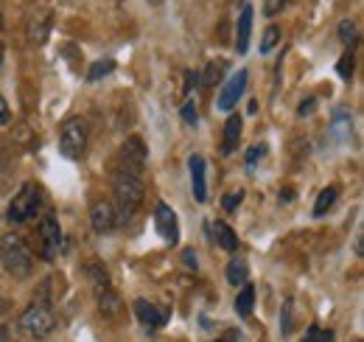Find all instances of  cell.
<instances>
[{"instance_id":"11","label":"cell","mask_w":364,"mask_h":342,"mask_svg":"<svg viewBox=\"0 0 364 342\" xmlns=\"http://www.w3.org/2000/svg\"><path fill=\"white\" fill-rule=\"evenodd\" d=\"M188 169H190L193 199H196V202H204V199H207V163H204V157H202V154H190Z\"/></svg>"},{"instance_id":"23","label":"cell","mask_w":364,"mask_h":342,"mask_svg":"<svg viewBox=\"0 0 364 342\" xmlns=\"http://www.w3.org/2000/svg\"><path fill=\"white\" fill-rule=\"evenodd\" d=\"M339 39H342V45H345L348 51H353L356 39H359V28H356L353 20H342V22H339Z\"/></svg>"},{"instance_id":"19","label":"cell","mask_w":364,"mask_h":342,"mask_svg":"<svg viewBox=\"0 0 364 342\" xmlns=\"http://www.w3.org/2000/svg\"><path fill=\"white\" fill-rule=\"evenodd\" d=\"M252 309H255V287L252 284H244V289L235 298V315L238 317H249Z\"/></svg>"},{"instance_id":"20","label":"cell","mask_w":364,"mask_h":342,"mask_svg":"<svg viewBox=\"0 0 364 342\" xmlns=\"http://www.w3.org/2000/svg\"><path fill=\"white\" fill-rule=\"evenodd\" d=\"M337 197H339V185H328V188H323V191H320V197H317V202H314V216H325V213L334 208Z\"/></svg>"},{"instance_id":"3","label":"cell","mask_w":364,"mask_h":342,"mask_svg":"<svg viewBox=\"0 0 364 342\" xmlns=\"http://www.w3.org/2000/svg\"><path fill=\"white\" fill-rule=\"evenodd\" d=\"M17 329L20 334H25L28 340H45L56 331V315L48 309V306H39V303H31L20 320H17Z\"/></svg>"},{"instance_id":"7","label":"cell","mask_w":364,"mask_h":342,"mask_svg":"<svg viewBox=\"0 0 364 342\" xmlns=\"http://www.w3.org/2000/svg\"><path fill=\"white\" fill-rule=\"evenodd\" d=\"M51 25H53V8L48 6H34L25 14V37L31 45H45V39L51 37Z\"/></svg>"},{"instance_id":"8","label":"cell","mask_w":364,"mask_h":342,"mask_svg":"<svg viewBox=\"0 0 364 342\" xmlns=\"http://www.w3.org/2000/svg\"><path fill=\"white\" fill-rule=\"evenodd\" d=\"M146 157H149L146 154V143L138 135L126 138L124 146H121V171H126L132 177H141L143 169H146Z\"/></svg>"},{"instance_id":"26","label":"cell","mask_w":364,"mask_h":342,"mask_svg":"<svg viewBox=\"0 0 364 342\" xmlns=\"http://www.w3.org/2000/svg\"><path fill=\"white\" fill-rule=\"evenodd\" d=\"M292 306H294L292 298H286V301H283V309H280V334H283V337L292 334Z\"/></svg>"},{"instance_id":"37","label":"cell","mask_w":364,"mask_h":342,"mask_svg":"<svg viewBox=\"0 0 364 342\" xmlns=\"http://www.w3.org/2000/svg\"><path fill=\"white\" fill-rule=\"evenodd\" d=\"M353 250H356V256H359V258L364 256V236H362V233L356 236V244H353Z\"/></svg>"},{"instance_id":"35","label":"cell","mask_w":364,"mask_h":342,"mask_svg":"<svg viewBox=\"0 0 364 342\" xmlns=\"http://www.w3.org/2000/svg\"><path fill=\"white\" fill-rule=\"evenodd\" d=\"M314 107H317V101H314V98H308V101H303V104L297 107V115H311V112H314Z\"/></svg>"},{"instance_id":"33","label":"cell","mask_w":364,"mask_h":342,"mask_svg":"<svg viewBox=\"0 0 364 342\" xmlns=\"http://www.w3.org/2000/svg\"><path fill=\"white\" fill-rule=\"evenodd\" d=\"M180 115H182V121H185L188 126H196V118H199V112H196V107H193V101H188V104H182Z\"/></svg>"},{"instance_id":"10","label":"cell","mask_w":364,"mask_h":342,"mask_svg":"<svg viewBox=\"0 0 364 342\" xmlns=\"http://www.w3.org/2000/svg\"><path fill=\"white\" fill-rule=\"evenodd\" d=\"M155 228L163 236V242H169V244L180 242V219L169 208V202H157V208H155Z\"/></svg>"},{"instance_id":"2","label":"cell","mask_w":364,"mask_h":342,"mask_svg":"<svg viewBox=\"0 0 364 342\" xmlns=\"http://www.w3.org/2000/svg\"><path fill=\"white\" fill-rule=\"evenodd\" d=\"M0 270L14 278V281H25L34 270V256H31V247L25 244L22 236L17 233H6L0 239Z\"/></svg>"},{"instance_id":"12","label":"cell","mask_w":364,"mask_h":342,"mask_svg":"<svg viewBox=\"0 0 364 342\" xmlns=\"http://www.w3.org/2000/svg\"><path fill=\"white\" fill-rule=\"evenodd\" d=\"M90 225L96 233H110L115 228V208L110 199H98L90 208Z\"/></svg>"},{"instance_id":"15","label":"cell","mask_w":364,"mask_h":342,"mask_svg":"<svg viewBox=\"0 0 364 342\" xmlns=\"http://www.w3.org/2000/svg\"><path fill=\"white\" fill-rule=\"evenodd\" d=\"M331 135H334L339 143H351V138H353V115H351V110H345V107H337V110H334Z\"/></svg>"},{"instance_id":"30","label":"cell","mask_w":364,"mask_h":342,"mask_svg":"<svg viewBox=\"0 0 364 342\" xmlns=\"http://www.w3.org/2000/svg\"><path fill=\"white\" fill-rule=\"evenodd\" d=\"M337 70H339V76H342L345 81L351 79V73H353V53H351V51H348V53H345V56L339 59V65H337Z\"/></svg>"},{"instance_id":"28","label":"cell","mask_w":364,"mask_h":342,"mask_svg":"<svg viewBox=\"0 0 364 342\" xmlns=\"http://www.w3.org/2000/svg\"><path fill=\"white\" fill-rule=\"evenodd\" d=\"M303 342H334V331H323V329L311 326V329L306 331V340Z\"/></svg>"},{"instance_id":"5","label":"cell","mask_w":364,"mask_h":342,"mask_svg":"<svg viewBox=\"0 0 364 342\" xmlns=\"http://www.w3.org/2000/svg\"><path fill=\"white\" fill-rule=\"evenodd\" d=\"M87 140H90L87 124H84L82 118H70V121H65V126H62L59 152H62L67 160H82L84 152H87Z\"/></svg>"},{"instance_id":"4","label":"cell","mask_w":364,"mask_h":342,"mask_svg":"<svg viewBox=\"0 0 364 342\" xmlns=\"http://www.w3.org/2000/svg\"><path fill=\"white\" fill-rule=\"evenodd\" d=\"M39 208H42V185H37V183H25L14 197H11V202H8V222H14V225H20V222H28V219H34L37 213H39Z\"/></svg>"},{"instance_id":"32","label":"cell","mask_w":364,"mask_h":342,"mask_svg":"<svg viewBox=\"0 0 364 342\" xmlns=\"http://www.w3.org/2000/svg\"><path fill=\"white\" fill-rule=\"evenodd\" d=\"M289 3H292V0H264V14H266V17H275V14H280Z\"/></svg>"},{"instance_id":"41","label":"cell","mask_w":364,"mask_h":342,"mask_svg":"<svg viewBox=\"0 0 364 342\" xmlns=\"http://www.w3.org/2000/svg\"><path fill=\"white\" fill-rule=\"evenodd\" d=\"M0 342H8V331L3 326H0Z\"/></svg>"},{"instance_id":"36","label":"cell","mask_w":364,"mask_h":342,"mask_svg":"<svg viewBox=\"0 0 364 342\" xmlns=\"http://www.w3.org/2000/svg\"><path fill=\"white\" fill-rule=\"evenodd\" d=\"M182 261H185V267L196 270V253H193V250H185V253H182Z\"/></svg>"},{"instance_id":"9","label":"cell","mask_w":364,"mask_h":342,"mask_svg":"<svg viewBox=\"0 0 364 342\" xmlns=\"http://www.w3.org/2000/svg\"><path fill=\"white\" fill-rule=\"evenodd\" d=\"M247 81H249V70L233 73V76L224 81L221 93L216 96V110H219V112H233L235 104H238V98H241L244 90H247Z\"/></svg>"},{"instance_id":"31","label":"cell","mask_w":364,"mask_h":342,"mask_svg":"<svg viewBox=\"0 0 364 342\" xmlns=\"http://www.w3.org/2000/svg\"><path fill=\"white\" fill-rule=\"evenodd\" d=\"M241 202H244V191H233V194H227V197L221 199V208L233 213V211H235V208H238Z\"/></svg>"},{"instance_id":"43","label":"cell","mask_w":364,"mask_h":342,"mask_svg":"<svg viewBox=\"0 0 364 342\" xmlns=\"http://www.w3.org/2000/svg\"><path fill=\"white\" fill-rule=\"evenodd\" d=\"M0 28H3V14H0Z\"/></svg>"},{"instance_id":"14","label":"cell","mask_w":364,"mask_h":342,"mask_svg":"<svg viewBox=\"0 0 364 342\" xmlns=\"http://www.w3.org/2000/svg\"><path fill=\"white\" fill-rule=\"evenodd\" d=\"M252 17H255L252 6H249V3H244V6H241V14H238V22H235V51H238V53H247V48H249Z\"/></svg>"},{"instance_id":"42","label":"cell","mask_w":364,"mask_h":342,"mask_svg":"<svg viewBox=\"0 0 364 342\" xmlns=\"http://www.w3.org/2000/svg\"><path fill=\"white\" fill-rule=\"evenodd\" d=\"M3 56H6V45H3V39H0V65H3Z\"/></svg>"},{"instance_id":"22","label":"cell","mask_w":364,"mask_h":342,"mask_svg":"<svg viewBox=\"0 0 364 342\" xmlns=\"http://www.w3.org/2000/svg\"><path fill=\"white\" fill-rule=\"evenodd\" d=\"M84 275H90V281H93V287H96V292L98 289H110V275H107V270L101 267V264H84Z\"/></svg>"},{"instance_id":"16","label":"cell","mask_w":364,"mask_h":342,"mask_svg":"<svg viewBox=\"0 0 364 342\" xmlns=\"http://www.w3.org/2000/svg\"><path fill=\"white\" fill-rule=\"evenodd\" d=\"M96 298H98V312H101L104 317H110V320H118V317H121L124 303H121V298L112 292V287H110V289H98Z\"/></svg>"},{"instance_id":"25","label":"cell","mask_w":364,"mask_h":342,"mask_svg":"<svg viewBox=\"0 0 364 342\" xmlns=\"http://www.w3.org/2000/svg\"><path fill=\"white\" fill-rule=\"evenodd\" d=\"M280 42V28L278 25H266L264 37H261V53H272V48Z\"/></svg>"},{"instance_id":"17","label":"cell","mask_w":364,"mask_h":342,"mask_svg":"<svg viewBox=\"0 0 364 342\" xmlns=\"http://www.w3.org/2000/svg\"><path fill=\"white\" fill-rule=\"evenodd\" d=\"M241 138V115H230L224 124V138H221V154H233Z\"/></svg>"},{"instance_id":"18","label":"cell","mask_w":364,"mask_h":342,"mask_svg":"<svg viewBox=\"0 0 364 342\" xmlns=\"http://www.w3.org/2000/svg\"><path fill=\"white\" fill-rule=\"evenodd\" d=\"M213 239L227 253H235L238 250V236H235V230L227 222H213Z\"/></svg>"},{"instance_id":"44","label":"cell","mask_w":364,"mask_h":342,"mask_svg":"<svg viewBox=\"0 0 364 342\" xmlns=\"http://www.w3.org/2000/svg\"><path fill=\"white\" fill-rule=\"evenodd\" d=\"M152 3H160V0H152Z\"/></svg>"},{"instance_id":"34","label":"cell","mask_w":364,"mask_h":342,"mask_svg":"<svg viewBox=\"0 0 364 342\" xmlns=\"http://www.w3.org/2000/svg\"><path fill=\"white\" fill-rule=\"evenodd\" d=\"M11 121V110H8V104H6V98L0 96V126H6Z\"/></svg>"},{"instance_id":"40","label":"cell","mask_w":364,"mask_h":342,"mask_svg":"<svg viewBox=\"0 0 364 342\" xmlns=\"http://www.w3.org/2000/svg\"><path fill=\"white\" fill-rule=\"evenodd\" d=\"M6 166V149H3V143H0V169Z\"/></svg>"},{"instance_id":"21","label":"cell","mask_w":364,"mask_h":342,"mask_svg":"<svg viewBox=\"0 0 364 342\" xmlns=\"http://www.w3.org/2000/svg\"><path fill=\"white\" fill-rule=\"evenodd\" d=\"M227 281H230L233 287H244V284L249 281V270H247V261H244V258H233V261L227 264Z\"/></svg>"},{"instance_id":"27","label":"cell","mask_w":364,"mask_h":342,"mask_svg":"<svg viewBox=\"0 0 364 342\" xmlns=\"http://www.w3.org/2000/svg\"><path fill=\"white\" fill-rule=\"evenodd\" d=\"M266 154V143H255L252 149H247V154H244V163L249 166V169H255L258 166V160Z\"/></svg>"},{"instance_id":"38","label":"cell","mask_w":364,"mask_h":342,"mask_svg":"<svg viewBox=\"0 0 364 342\" xmlns=\"http://www.w3.org/2000/svg\"><path fill=\"white\" fill-rule=\"evenodd\" d=\"M6 312H8V298H6L3 292H0V317H3Z\"/></svg>"},{"instance_id":"29","label":"cell","mask_w":364,"mask_h":342,"mask_svg":"<svg viewBox=\"0 0 364 342\" xmlns=\"http://www.w3.org/2000/svg\"><path fill=\"white\" fill-rule=\"evenodd\" d=\"M221 70H224V62H213V65H207V70H204V79H202V81H204L207 87H210V84H216V81L221 79V76H219Z\"/></svg>"},{"instance_id":"6","label":"cell","mask_w":364,"mask_h":342,"mask_svg":"<svg viewBox=\"0 0 364 342\" xmlns=\"http://www.w3.org/2000/svg\"><path fill=\"white\" fill-rule=\"evenodd\" d=\"M37 239H39V258L42 261H53L62 250H65V236H62V228L56 222V216L51 211L42 213L39 219V230H37Z\"/></svg>"},{"instance_id":"39","label":"cell","mask_w":364,"mask_h":342,"mask_svg":"<svg viewBox=\"0 0 364 342\" xmlns=\"http://www.w3.org/2000/svg\"><path fill=\"white\" fill-rule=\"evenodd\" d=\"M292 199H294L292 191H280V202H292Z\"/></svg>"},{"instance_id":"1","label":"cell","mask_w":364,"mask_h":342,"mask_svg":"<svg viewBox=\"0 0 364 342\" xmlns=\"http://www.w3.org/2000/svg\"><path fill=\"white\" fill-rule=\"evenodd\" d=\"M112 194H115V202H112V208H115V225L132 222V216L138 213V208L143 202V194H146L143 180L141 177H132L126 171H115V177H112Z\"/></svg>"},{"instance_id":"13","label":"cell","mask_w":364,"mask_h":342,"mask_svg":"<svg viewBox=\"0 0 364 342\" xmlns=\"http://www.w3.org/2000/svg\"><path fill=\"white\" fill-rule=\"evenodd\" d=\"M135 315H138V320L146 326V329H163L166 326V320H169V309H157L155 303H149V301H135Z\"/></svg>"},{"instance_id":"24","label":"cell","mask_w":364,"mask_h":342,"mask_svg":"<svg viewBox=\"0 0 364 342\" xmlns=\"http://www.w3.org/2000/svg\"><path fill=\"white\" fill-rule=\"evenodd\" d=\"M112 70H115V62H112V59H98V62H93V65H90L87 79H90V81H98V79L110 76Z\"/></svg>"}]
</instances>
